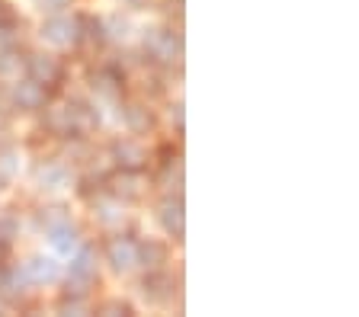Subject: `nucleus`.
I'll return each mask as SVG.
<instances>
[{
	"label": "nucleus",
	"mask_w": 359,
	"mask_h": 317,
	"mask_svg": "<svg viewBox=\"0 0 359 317\" xmlns=\"http://www.w3.org/2000/svg\"><path fill=\"white\" fill-rule=\"evenodd\" d=\"M106 253H109V263L116 266V269H132V266L138 263V244L128 241V237H116V241H109Z\"/></svg>",
	"instance_id": "f257e3e1"
},
{
	"label": "nucleus",
	"mask_w": 359,
	"mask_h": 317,
	"mask_svg": "<svg viewBox=\"0 0 359 317\" xmlns=\"http://www.w3.org/2000/svg\"><path fill=\"white\" fill-rule=\"evenodd\" d=\"M77 32H81V23H77V20H65V16L48 20V23L42 26V36L48 38V42H55V45H67V42H74Z\"/></svg>",
	"instance_id": "f03ea898"
},
{
	"label": "nucleus",
	"mask_w": 359,
	"mask_h": 317,
	"mask_svg": "<svg viewBox=\"0 0 359 317\" xmlns=\"http://www.w3.org/2000/svg\"><path fill=\"white\" fill-rule=\"evenodd\" d=\"M13 99L20 103V109H36V106H42V99H45L42 83H36V80H22L20 87H16Z\"/></svg>",
	"instance_id": "7ed1b4c3"
},
{
	"label": "nucleus",
	"mask_w": 359,
	"mask_h": 317,
	"mask_svg": "<svg viewBox=\"0 0 359 317\" xmlns=\"http://www.w3.org/2000/svg\"><path fill=\"white\" fill-rule=\"evenodd\" d=\"M29 68H32V74H36V83H55L58 80V74H61L58 61L45 58V55H36V58L29 61Z\"/></svg>",
	"instance_id": "20e7f679"
},
{
	"label": "nucleus",
	"mask_w": 359,
	"mask_h": 317,
	"mask_svg": "<svg viewBox=\"0 0 359 317\" xmlns=\"http://www.w3.org/2000/svg\"><path fill=\"white\" fill-rule=\"evenodd\" d=\"M71 279L74 286H90L97 279V266H93V253H81L77 263H71Z\"/></svg>",
	"instance_id": "39448f33"
},
{
	"label": "nucleus",
	"mask_w": 359,
	"mask_h": 317,
	"mask_svg": "<svg viewBox=\"0 0 359 317\" xmlns=\"http://www.w3.org/2000/svg\"><path fill=\"white\" fill-rule=\"evenodd\" d=\"M22 272H26V279H32V282H52L55 276H58V266H55L52 260H32V263L22 266Z\"/></svg>",
	"instance_id": "423d86ee"
},
{
	"label": "nucleus",
	"mask_w": 359,
	"mask_h": 317,
	"mask_svg": "<svg viewBox=\"0 0 359 317\" xmlns=\"http://www.w3.org/2000/svg\"><path fill=\"white\" fill-rule=\"evenodd\" d=\"M151 52L157 55V58H164V61H170L173 55L180 52V42L170 36V32H161V36H154L151 38Z\"/></svg>",
	"instance_id": "0eeeda50"
},
{
	"label": "nucleus",
	"mask_w": 359,
	"mask_h": 317,
	"mask_svg": "<svg viewBox=\"0 0 359 317\" xmlns=\"http://www.w3.org/2000/svg\"><path fill=\"white\" fill-rule=\"evenodd\" d=\"M164 227L170 231V234H183V205L180 202L164 205Z\"/></svg>",
	"instance_id": "6e6552de"
},
{
	"label": "nucleus",
	"mask_w": 359,
	"mask_h": 317,
	"mask_svg": "<svg viewBox=\"0 0 359 317\" xmlns=\"http://www.w3.org/2000/svg\"><path fill=\"white\" fill-rule=\"evenodd\" d=\"M52 244L61 250V253H67V250H74V244H77L74 227H67V225L55 227V231H52Z\"/></svg>",
	"instance_id": "1a4fd4ad"
},
{
	"label": "nucleus",
	"mask_w": 359,
	"mask_h": 317,
	"mask_svg": "<svg viewBox=\"0 0 359 317\" xmlns=\"http://www.w3.org/2000/svg\"><path fill=\"white\" fill-rule=\"evenodd\" d=\"M138 257L148 260L144 266H157L161 260H164V247H157V244H144V247H138Z\"/></svg>",
	"instance_id": "9d476101"
},
{
	"label": "nucleus",
	"mask_w": 359,
	"mask_h": 317,
	"mask_svg": "<svg viewBox=\"0 0 359 317\" xmlns=\"http://www.w3.org/2000/svg\"><path fill=\"white\" fill-rule=\"evenodd\" d=\"M13 170H16L13 154L4 151V154H0V180H10V176H13Z\"/></svg>",
	"instance_id": "9b49d317"
},
{
	"label": "nucleus",
	"mask_w": 359,
	"mask_h": 317,
	"mask_svg": "<svg viewBox=\"0 0 359 317\" xmlns=\"http://www.w3.org/2000/svg\"><path fill=\"white\" fill-rule=\"evenodd\" d=\"M42 3V10H61V7H67V0H39Z\"/></svg>",
	"instance_id": "f8f14e48"
}]
</instances>
